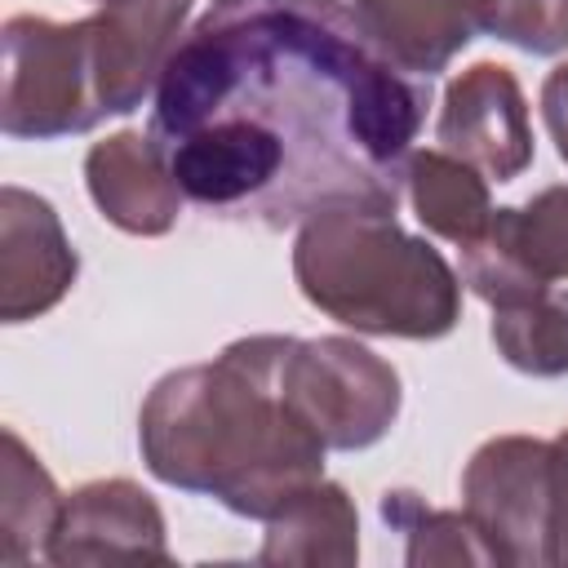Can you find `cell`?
Listing matches in <instances>:
<instances>
[{"mask_svg":"<svg viewBox=\"0 0 568 568\" xmlns=\"http://www.w3.org/2000/svg\"><path fill=\"white\" fill-rule=\"evenodd\" d=\"M80 257L44 195L22 186L0 191V315L22 324L44 315L75 284Z\"/></svg>","mask_w":568,"mask_h":568,"instance_id":"8fae6325","label":"cell"},{"mask_svg":"<svg viewBox=\"0 0 568 568\" xmlns=\"http://www.w3.org/2000/svg\"><path fill=\"white\" fill-rule=\"evenodd\" d=\"M484 31L532 58L564 53L568 49V0H488Z\"/></svg>","mask_w":568,"mask_h":568,"instance_id":"d6986e66","label":"cell"},{"mask_svg":"<svg viewBox=\"0 0 568 568\" xmlns=\"http://www.w3.org/2000/svg\"><path fill=\"white\" fill-rule=\"evenodd\" d=\"M493 346L497 355L528 377L568 373V288H537L493 306Z\"/></svg>","mask_w":568,"mask_h":568,"instance_id":"e0dca14e","label":"cell"},{"mask_svg":"<svg viewBox=\"0 0 568 568\" xmlns=\"http://www.w3.org/2000/svg\"><path fill=\"white\" fill-rule=\"evenodd\" d=\"M430 80L342 0L213 4L151 93L146 138L186 204L266 231L399 209Z\"/></svg>","mask_w":568,"mask_h":568,"instance_id":"6da1fadb","label":"cell"},{"mask_svg":"<svg viewBox=\"0 0 568 568\" xmlns=\"http://www.w3.org/2000/svg\"><path fill=\"white\" fill-rule=\"evenodd\" d=\"M288 337H235L209 364L173 368L151 386L138 413V448L160 484L266 524L324 479L328 444L284 382Z\"/></svg>","mask_w":568,"mask_h":568,"instance_id":"7a4b0ae2","label":"cell"},{"mask_svg":"<svg viewBox=\"0 0 568 568\" xmlns=\"http://www.w3.org/2000/svg\"><path fill=\"white\" fill-rule=\"evenodd\" d=\"M559 280H568V186L493 209L488 226L462 248V284L488 306Z\"/></svg>","mask_w":568,"mask_h":568,"instance_id":"52a82bcc","label":"cell"},{"mask_svg":"<svg viewBox=\"0 0 568 568\" xmlns=\"http://www.w3.org/2000/svg\"><path fill=\"white\" fill-rule=\"evenodd\" d=\"M293 280L315 311L373 337L435 342L462 320L457 271L386 209L306 217L293 244Z\"/></svg>","mask_w":568,"mask_h":568,"instance_id":"3957f363","label":"cell"},{"mask_svg":"<svg viewBox=\"0 0 568 568\" xmlns=\"http://www.w3.org/2000/svg\"><path fill=\"white\" fill-rule=\"evenodd\" d=\"M351 9L404 71L435 80L484 31L488 0H351Z\"/></svg>","mask_w":568,"mask_h":568,"instance_id":"4fadbf2b","label":"cell"},{"mask_svg":"<svg viewBox=\"0 0 568 568\" xmlns=\"http://www.w3.org/2000/svg\"><path fill=\"white\" fill-rule=\"evenodd\" d=\"M262 564H355L359 559V515L342 484L315 479L284 510L266 519L257 550Z\"/></svg>","mask_w":568,"mask_h":568,"instance_id":"5bb4252c","label":"cell"},{"mask_svg":"<svg viewBox=\"0 0 568 568\" xmlns=\"http://www.w3.org/2000/svg\"><path fill=\"white\" fill-rule=\"evenodd\" d=\"M382 519L404 532V559L422 564H493L466 510H435L408 488L382 493Z\"/></svg>","mask_w":568,"mask_h":568,"instance_id":"ac0fdd59","label":"cell"},{"mask_svg":"<svg viewBox=\"0 0 568 568\" xmlns=\"http://www.w3.org/2000/svg\"><path fill=\"white\" fill-rule=\"evenodd\" d=\"M546 457L550 439L493 435L462 470V510L493 564L546 568Z\"/></svg>","mask_w":568,"mask_h":568,"instance_id":"8992f818","label":"cell"},{"mask_svg":"<svg viewBox=\"0 0 568 568\" xmlns=\"http://www.w3.org/2000/svg\"><path fill=\"white\" fill-rule=\"evenodd\" d=\"M62 510V493L40 457L22 444L13 426H4V470H0V564H27L44 555L53 519Z\"/></svg>","mask_w":568,"mask_h":568,"instance_id":"2e32d148","label":"cell"},{"mask_svg":"<svg viewBox=\"0 0 568 568\" xmlns=\"http://www.w3.org/2000/svg\"><path fill=\"white\" fill-rule=\"evenodd\" d=\"M284 382L302 417L337 453L373 448L399 417V373L351 337H288Z\"/></svg>","mask_w":568,"mask_h":568,"instance_id":"5b68a950","label":"cell"},{"mask_svg":"<svg viewBox=\"0 0 568 568\" xmlns=\"http://www.w3.org/2000/svg\"><path fill=\"white\" fill-rule=\"evenodd\" d=\"M98 58L89 18L53 22L36 13H13L4 22V89L0 129L27 142H53L89 133L102 124Z\"/></svg>","mask_w":568,"mask_h":568,"instance_id":"277c9868","label":"cell"},{"mask_svg":"<svg viewBox=\"0 0 568 568\" xmlns=\"http://www.w3.org/2000/svg\"><path fill=\"white\" fill-rule=\"evenodd\" d=\"M98 4H102V0H98Z\"/></svg>","mask_w":568,"mask_h":568,"instance_id":"603a6c76","label":"cell"},{"mask_svg":"<svg viewBox=\"0 0 568 568\" xmlns=\"http://www.w3.org/2000/svg\"><path fill=\"white\" fill-rule=\"evenodd\" d=\"M404 195L417 213V222L466 248L493 217V204H488V178L479 169H470L466 160L448 155L444 146L439 151H413L408 155V169H404Z\"/></svg>","mask_w":568,"mask_h":568,"instance_id":"9a60e30c","label":"cell"},{"mask_svg":"<svg viewBox=\"0 0 568 568\" xmlns=\"http://www.w3.org/2000/svg\"><path fill=\"white\" fill-rule=\"evenodd\" d=\"M191 0H102L89 18L93 58H98V93L106 115L138 111L186 36Z\"/></svg>","mask_w":568,"mask_h":568,"instance_id":"30bf717a","label":"cell"},{"mask_svg":"<svg viewBox=\"0 0 568 568\" xmlns=\"http://www.w3.org/2000/svg\"><path fill=\"white\" fill-rule=\"evenodd\" d=\"M84 186H89V200L98 204V213L129 235L173 231V222L186 204V195L178 191L160 151L138 129H120L89 146Z\"/></svg>","mask_w":568,"mask_h":568,"instance_id":"7c38bea8","label":"cell"},{"mask_svg":"<svg viewBox=\"0 0 568 568\" xmlns=\"http://www.w3.org/2000/svg\"><path fill=\"white\" fill-rule=\"evenodd\" d=\"M435 138L448 155L466 160L488 182H515L532 164V124L515 71L501 62H475L453 75Z\"/></svg>","mask_w":568,"mask_h":568,"instance_id":"ba28073f","label":"cell"},{"mask_svg":"<svg viewBox=\"0 0 568 568\" xmlns=\"http://www.w3.org/2000/svg\"><path fill=\"white\" fill-rule=\"evenodd\" d=\"M49 564H169V532L155 497L133 479H93L62 497L44 541Z\"/></svg>","mask_w":568,"mask_h":568,"instance_id":"9c48e42d","label":"cell"},{"mask_svg":"<svg viewBox=\"0 0 568 568\" xmlns=\"http://www.w3.org/2000/svg\"><path fill=\"white\" fill-rule=\"evenodd\" d=\"M546 568H568V426L546 457Z\"/></svg>","mask_w":568,"mask_h":568,"instance_id":"ffe728a7","label":"cell"},{"mask_svg":"<svg viewBox=\"0 0 568 568\" xmlns=\"http://www.w3.org/2000/svg\"><path fill=\"white\" fill-rule=\"evenodd\" d=\"M213 4H240V0H213Z\"/></svg>","mask_w":568,"mask_h":568,"instance_id":"7402d4cb","label":"cell"},{"mask_svg":"<svg viewBox=\"0 0 568 568\" xmlns=\"http://www.w3.org/2000/svg\"><path fill=\"white\" fill-rule=\"evenodd\" d=\"M541 120H546V133L559 160L568 164V62H559L541 84Z\"/></svg>","mask_w":568,"mask_h":568,"instance_id":"44dd1931","label":"cell"}]
</instances>
